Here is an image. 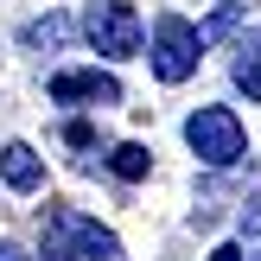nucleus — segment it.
Masks as SVG:
<instances>
[{
  "label": "nucleus",
  "mask_w": 261,
  "mask_h": 261,
  "mask_svg": "<svg viewBox=\"0 0 261 261\" xmlns=\"http://www.w3.org/2000/svg\"><path fill=\"white\" fill-rule=\"evenodd\" d=\"M45 261H127L115 229H102L83 211H51L45 217Z\"/></svg>",
  "instance_id": "obj_1"
},
{
  "label": "nucleus",
  "mask_w": 261,
  "mask_h": 261,
  "mask_svg": "<svg viewBox=\"0 0 261 261\" xmlns=\"http://www.w3.org/2000/svg\"><path fill=\"white\" fill-rule=\"evenodd\" d=\"M83 38L102 51V58H140L147 45V25L127 0H89L83 7Z\"/></svg>",
  "instance_id": "obj_2"
},
{
  "label": "nucleus",
  "mask_w": 261,
  "mask_h": 261,
  "mask_svg": "<svg viewBox=\"0 0 261 261\" xmlns=\"http://www.w3.org/2000/svg\"><path fill=\"white\" fill-rule=\"evenodd\" d=\"M185 147L198 153L204 166H236L242 153H249V134H242L236 109H223V102H211V109H198L185 121Z\"/></svg>",
  "instance_id": "obj_3"
},
{
  "label": "nucleus",
  "mask_w": 261,
  "mask_h": 261,
  "mask_svg": "<svg viewBox=\"0 0 261 261\" xmlns=\"http://www.w3.org/2000/svg\"><path fill=\"white\" fill-rule=\"evenodd\" d=\"M198 58H204V38H198L191 19H178V13L153 19V76L160 83H185L198 70Z\"/></svg>",
  "instance_id": "obj_4"
},
{
  "label": "nucleus",
  "mask_w": 261,
  "mask_h": 261,
  "mask_svg": "<svg viewBox=\"0 0 261 261\" xmlns=\"http://www.w3.org/2000/svg\"><path fill=\"white\" fill-rule=\"evenodd\" d=\"M51 102H89V109H109L121 102V83L109 70H58L51 76Z\"/></svg>",
  "instance_id": "obj_5"
},
{
  "label": "nucleus",
  "mask_w": 261,
  "mask_h": 261,
  "mask_svg": "<svg viewBox=\"0 0 261 261\" xmlns=\"http://www.w3.org/2000/svg\"><path fill=\"white\" fill-rule=\"evenodd\" d=\"M0 178H7L13 191H38L45 185V160H38L25 140H13V147H0Z\"/></svg>",
  "instance_id": "obj_6"
},
{
  "label": "nucleus",
  "mask_w": 261,
  "mask_h": 261,
  "mask_svg": "<svg viewBox=\"0 0 261 261\" xmlns=\"http://www.w3.org/2000/svg\"><path fill=\"white\" fill-rule=\"evenodd\" d=\"M229 76H236V89H242L249 102H261V38H255V32L236 45V64H229Z\"/></svg>",
  "instance_id": "obj_7"
},
{
  "label": "nucleus",
  "mask_w": 261,
  "mask_h": 261,
  "mask_svg": "<svg viewBox=\"0 0 261 261\" xmlns=\"http://www.w3.org/2000/svg\"><path fill=\"white\" fill-rule=\"evenodd\" d=\"M19 38H25L32 51H58L64 38H70V19H64V13H45V19H32V25H25Z\"/></svg>",
  "instance_id": "obj_8"
},
{
  "label": "nucleus",
  "mask_w": 261,
  "mask_h": 261,
  "mask_svg": "<svg viewBox=\"0 0 261 261\" xmlns=\"http://www.w3.org/2000/svg\"><path fill=\"white\" fill-rule=\"evenodd\" d=\"M147 166H153V160H147V147H140V140H121V147L109 153V172L127 178V185H134V178H147Z\"/></svg>",
  "instance_id": "obj_9"
},
{
  "label": "nucleus",
  "mask_w": 261,
  "mask_h": 261,
  "mask_svg": "<svg viewBox=\"0 0 261 261\" xmlns=\"http://www.w3.org/2000/svg\"><path fill=\"white\" fill-rule=\"evenodd\" d=\"M64 140H70V147H96V127H89V121H70V127H64Z\"/></svg>",
  "instance_id": "obj_10"
},
{
  "label": "nucleus",
  "mask_w": 261,
  "mask_h": 261,
  "mask_svg": "<svg viewBox=\"0 0 261 261\" xmlns=\"http://www.w3.org/2000/svg\"><path fill=\"white\" fill-rule=\"evenodd\" d=\"M0 261H38L32 249H19V242H0Z\"/></svg>",
  "instance_id": "obj_11"
},
{
  "label": "nucleus",
  "mask_w": 261,
  "mask_h": 261,
  "mask_svg": "<svg viewBox=\"0 0 261 261\" xmlns=\"http://www.w3.org/2000/svg\"><path fill=\"white\" fill-rule=\"evenodd\" d=\"M211 261H242V249H236V242H223V249H211Z\"/></svg>",
  "instance_id": "obj_12"
},
{
  "label": "nucleus",
  "mask_w": 261,
  "mask_h": 261,
  "mask_svg": "<svg viewBox=\"0 0 261 261\" xmlns=\"http://www.w3.org/2000/svg\"><path fill=\"white\" fill-rule=\"evenodd\" d=\"M255 261H261V255H255Z\"/></svg>",
  "instance_id": "obj_13"
}]
</instances>
